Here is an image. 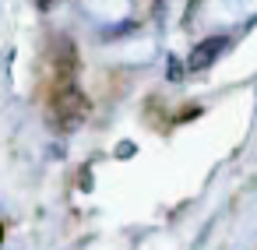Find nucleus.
<instances>
[{"mask_svg":"<svg viewBox=\"0 0 257 250\" xmlns=\"http://www.w3.org/2000/svg\"><path fill=\"white\" fill-rule=\"evenodd\" d=\"M50 4H53V0H39V8H50Z\"/></svg>","mask_w":257,"mask_h":250,"instance_id":"obj_4","label":"nucleus"},{"mask_svg":"<svg viewBox=\"0 0 257 250\" xmlns=\"http://www.w3.org/2000/svg\"><path fill=\"white\" fill-rule=\"evenodd\" d=\"M180 78H183V67H180V60L169 57V81H180Z\"/></svg>","mask_w":257,"mask_h":250,"instance_id":"obj_3","label":"nucleus"},{"mask_svg":"<svg viewBox=\"0 0 257 250\" xmlns=\"http://www.w3.org/2000/svg\"><path fill=\"white\" fill-rule=\"evenodd\" d=\"M229 46V39L225 36H208V39H201L194 50H190V57H187V71L190 74H197V71H208L218 57H222V50Z\"/></svg>","mask_w":257,"mask_h":250,"instance_id":"obj_2","label":"nucleus"},{"mask_svg":"<svg viewBox=\"0 0 257 250\" xmlns=\"http://www.w3.org/2000/svg\"><path fill=\"white\" fill-rule=\"evenodd\" d=\"M88 106H85V95L74 81H57L53 88V99H50V120L60 127V131H71L85 120Z\"/></svg>","mask_w":257,"mask_h":250,"instance_id":"obj_1","label":"nucleus"}]
</instances>
